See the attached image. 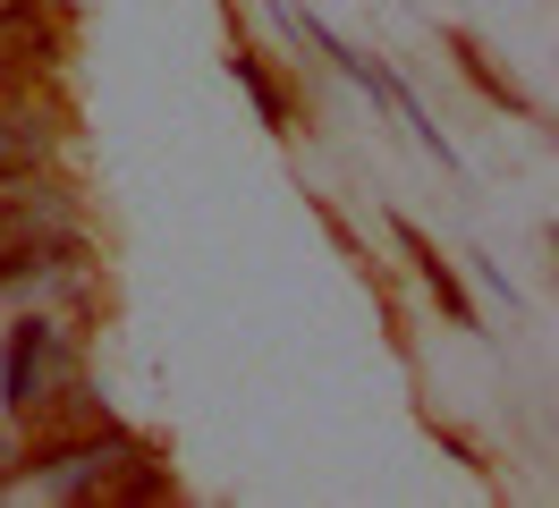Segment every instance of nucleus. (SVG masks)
I'll list each match as a JSON object with an SVG mask.
<instances>
[{
	"mask_svg": "<svg viewBox=\"0 0 559 508\" xmlns=\"http://www.w3.org/2000/svg\"><path fill=\"white\" fill-rule=\"evenodd\" d=\"M85 255L76 237V203L51 169H26V178H0V280H43Z\"/></svg>",
	"mask_w": 559,
	"mask_h": 508,
	"instance_id": "obj_1",
	"label": "nucleus"
},
{
	"mask_svg": "<svg viewBox=\"0 0 559 508\" xmlns=\"http://www.w3.org/2000/svg\"><path fill=\"white\" fill-rule=\"evenodd\" d=\"M17 415H26V458H17V466H26V474H51V466H60V458H76L85 440L119 433V424H110V406L94 399L85 381H69V373H60V381H51L43 399H26V406H17Z\"/></svg>",
	"mask_w": 559,
	"mask_h": 508,
	"instance_id": "obj_2",
	"label": "nucleus"
},
{
	"mask_svg": "<svg viewBox=\"0 0 559 508\" xmlns=\"http://www.w3.org/2000/svg\"><path fill=\"white\" fill-rule=\"evenodd\" d=\"M51 144H60V110L26 76H0V178L51 169Z\"/></svg>",
	"mask_w": 559,
	"mask_h": 508,
	"instance_id": "obj_3",
	"label": "nucleus"
},
{
	"mask_svg": "<svg viewBox=\"0 0 559 508\" xmlns=\"http://www.w3.org/2000/svg\"><path fill=\"white\" fill-rule=\"evenodd\" d=\"M60 373H69V347H60V331L26 314V322L9 331V347H0V406L17 415V406H26V399H43V390H51Z\"/></svg>",
	"mask_w": 559,
	"mask_h": 508,
	"instance_id": "obj_4",
	"label": "nucleus"
},
{
	"mask_svg": "<svg viewBox=\"0 0 559 508\" xmlns=\"http://www.w3.org/2000/svg\"><path fill=\"white\" fill-rule=\"evenodd\" d=\"M51 68H60V26L43 9L0 17V76H51Z\"/></svg>",
	"mask_w": 559,
	"mask_h": 508,
	"instance_id": "obj_5",
	"label": "nucleus"
},
{
	"mask_svg": "<svg viewBox=\"0 0 559 508\" xmlns=\"http://www.w3.org/2000/svg\"><path fill=\"white\" fill-rule=\"evenodd\" d=\"M399 246L416 255V271H424V288L441 297V314H450V322H475V297H466V288H457V271L441 263L432 246H424V229H416V221H399Z\"/></svg>",
	"mask_w": 559,
	"mask_h": 508,
	"instance_id": "obj_6",
	"label": "nucleus"
},
{
	"mask_svg": "<svg viewBox=\"0 0 559 508\" xmlns=\"http://www.w3.org/2000/svg\"><path fill=\"white\" fill-rule=\"evenodd\" d=\"M229 76H238L246 94H254V110H263V128H288V102H280V85H272V68L254 60V51H229Z\"/></svg>",
	"mask_w": 559,
	"mask_h": 508,
	"instance_id": "obj_7",
	"label": "nucleus"
},
{
	"mask_svg": "<svg viewBox=\"0 0 559 508\" xmlns=\"http://www.w3.org/2000/svg\"><path fill=\"white\" fill-rule=\"evenodd\" d=\"M450 51H457V68H466V76H475V85H484V94H500V102H509V110H534V102H525L518 85H509V76H500V68H491L484 51H475V43H466V34H450Z\"/></svg>",
	"mask_w": 559,
	"mask_h": 508,
	"instance_id": "obj_8",
	"label": "nucleus"
},
{
	"mask_svg": "<svg viewBox=\"0 0 559 508\" xmlns=\"http://www.w3.org/2000/svg\"><path fill=\"white\" fill-rule=\"evenodd\" d=\"M17 9H43V0H0V17H17Z\"/></svg>",
	"mask_w": 559,
	"mask_h": 508,
	"instance_id": "obj_9",
	"label": "nucleus"
}]
</instances>
